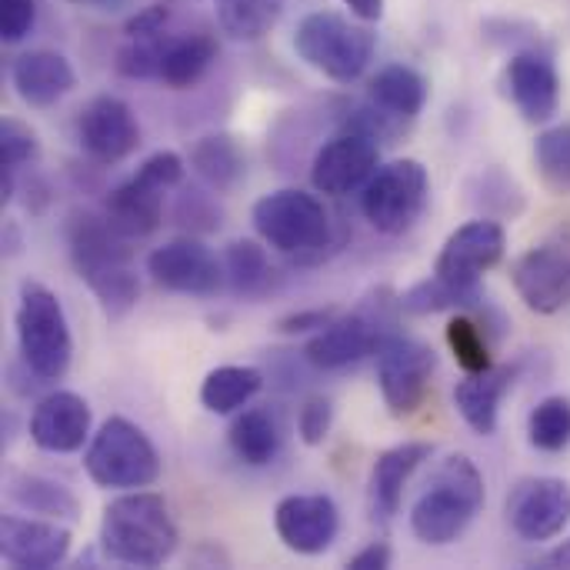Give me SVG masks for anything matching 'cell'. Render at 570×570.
Masks as SVG:
<instances>
[{"mask_svg":"<svg viewBox=\"0 0 570 570\" xmlns=\"http://www.w3.org/2000/svg\"><path fill=\"white\" fill-rule=\"evenodd\" d=\"M63 240L77 277L87 284L100 311L110 321H124L140 301L130 237H124L104 210L77 207L63 220Z\"/></svg>","mask_w":570,"mask_h":570,"instance_id":"obj_1","label":"cell"},{"mask_svg":"<svg viewBox=\"0 0 570 570\" xmlns=\"http://www.w3.org/2000/svg\"><path fill=\"white\" fill-rule=\"evenodd\" d=\"M180 534L170 508L154 491H124L100 521V551L114 564L160 568L177 554Z\"/></svg>","mask_w":570,"mask_h":570,"instance_id":"obj_2","label":"cell"},{"mask_svg":"<svg viewBox=\"0 0 570 570\" xmlns=\"http://www.w3.org/2000/svg\"><path fill=\"white\" fill-rule=\"evenodd\" d=\"M488 501L484 478L468 454H451L411 508V531L421 544H454Z\"/></svg>","mask_w":570,"mask_h":570,"instance_id":"obj_3","label":"cell"},{"mask_svg":"<svg viewBox=\"0 0 570 570\" xmlns=\"http://www.w3.org/2000/svg\"><path fill=\"white\" fill-rule=\"evenodd\" d=\"M397 314H401V294H394L391 287H374L354 311L337 314L327 327H321L307 341L304 361L327 374L347 371L364 357L377 354L384 341L397 334Z\"/></svg>","mask_w":570,"mask_h":570,"instance_id":"obj_4","label":"cell"},{"mask_svg":"<svg viewBox=\"0 0 570 570\" xmlns=\"http://www.w3.org/2000/svg\"><path fill=\"white\" fill-rule=\"evenodd\" d=\"M250 220L267 247L284 257H294L297 264H321L324 247H331L334 234L327 207L301 187H281L264 194L254 204Z\"/></svg>","mask_w":570,"mask_h":570,"instance_id":"obj_5","label":"cell"},{"mask_svg":"<svg viewBox=\"0 0 570 570\" xmlns=\"http://www.w3.org/2000/svg\"><path fill=\"white\" fill-rule=\"evenodd\" d=\"M13 324L23 367L40 384L63 381L73 361V337L60 297L40 281H23Z\"/></svg>","mask_w":570,"mask_h":570,"instance_id":"obj_6","label":"cell"},{"mask_svg":"<svg viewBox=\"0 0 570 570\" xmlns=\"http://www.w3.org/2000/svg\"><path fill=\"white\" fill-rule=\"evenodd\" d=\"M297 57L334 83H354L374 60L377 33L334 10L307 13L294 30Z\"/></svg>","mask_w":570,"mask_h":570,"instance_id":"obj_7","label":"cell"},{"mask_svg":"<svg viewBox=\"0 0 570 570\" xmlns=\"http://www.w3.org/2000/svg\"><path fill=\"white\" fill-rule=\"evenodd\" d=\"M83 471L97 488L140 491L160 478V454L134 421L107 417L83 451Z\"/></svg>","mask_w":570,"mask_h":570,"instance_id":"obj_8","label":"cell"},{"mask_svg":"<svg viewBox=\"0 0 570 570\" xmlns=\"http://www.w3.org/2000/svg\"><path fill=\"white\" fill-rule=\"evenodd\" d=\"M431 197V174L421 160L401 157L384 167L367 180L361 190V214L364 220L387 237H397L417 224Z\"/></svg>","mask_w":570,"mask_h":570,"instance_id":"obj_9","label":"cell"},{"mask_svg":"<svg viewBox=\"0 0 570 570\" xmlns=\"http://www.w3.org/2000/svg\"><path fill=\"white\" fill-rule=\"evenodd\" d=\"M377 134L367 130L364 124L344 117L341 130L334 137H327L314 160H311V184L321 194L331 197H347L367 187V180L377 174L381 167V147H377Z\"/></svg>","mask_w":570,"mask_h":570,"instance_id":"obj_10","label":"cell"},{"mask_svg":"<svg viewBox=\"0 0 570 570\" xmlns=\"http://www.w3.org/2000/svg\"><path fill=\"white\" fill-rule=\"evenodd\" d=\"M434 371H438V354L431 344L404 334L384 341V347L377 351V387L387 411L394 417H411L424 404Z\"/></svg>","mask_w":570,"mask_h":570,"instance_id":"obj_11","label":"cell"},{"mask_svg":"<svg viewBox=\"0 0 570 570\" xmlns=\"http://www.w3.org/2000/svg\"><path fill=\"white\" fill-rule=\"evenodd\" d=\"M511 281L518 297L534 314H558L570 304V230H558L524 250L514 267Z\"/></svg>","mask_w":570,"mask_h":570,"instance_id":"obj_12","label":"cell"},{"mask_svg":"<svg viewBox=\"0 0 570 570\" xmlns=\"http://www.w3.org/2000/svg\"><path fill=\"white\" fill-rule=\"evenodd\" d=\"M504 250H508V234L501 220L478 217L458 227L444 240L434 261V274L461 291H481V277L504 261Z\"/></svg>","mask_w":570,"mask_h":570,"instance_id":"obj_13","label":"cell"},{"mask_svg":"<svg viewBox=\"0 0 570 570\" xmlns=\"http://www.w3.org/2000/svg\"><path fill=\"white\" fill-rule=\"evenodd\" d=\"M147 274L157 287L184 297H214L227 284L224 261H217V254L190 234L154 247L147 257Z\"/></svg>","mask_w":570,"mask_h":570,"instance_id":"obj_14","label":"cell"},{"mask_svg":"<svg viewBox=\"0 0 570 570\" xmlns=\"http://www.w3.org/2000/svg\"><path fill=\"white\" fill-rule=\"evenodd\" d=\"M77 144L100 167L127 160L140 147V124L130 104L114 94L87 100L77 114Z\"/></svg>","mask_w":570,"mask_h":570,"instance_id":"obj_15","label":"cell"},{"mask_svg":"<svg viewBox=\"0 0 570 570\" xmlns=\"http://www.w3.org/2000/svg\"><path fill=\"white\" fill-rule=\"evenodd\" d=\"M508 524L521 541L544 544L570 524V484L564 478H524L508 494Z\"/></svg>","mask_w":570,"mask_h":570,"instance_id":"obj_16","label":"cell"},{"mask_svg":"<svg viewBox=\"0 0 570 570\" xmlns=\"http://www.w3.org/2000/svg\"><path fill=\"white\" fill-rule=\"evenodd\" d=\"M274 531L294 554L317 558L341 534V511L327 494H287L274 508Z\"/></svg>","mask_w":570,"mask_h":570,"instance_id":"obj_17","label":"cell"},{"mask_svg":"<svg viewBox=\"0 0 570 570\" xmlns=\"http://www.w3.org/2000/svg\"><path fill=\"white\" fill-rule=\"evenodd\" d=\"M70 554V531L60 521L23 514L0 518V558L17 570L60 568Z\"/></svg>","mask_w":570,"mask_h":570,"instance_id":"obj_18","label":"cell"},{"mask_svg":"<svg viewBox=\"0 0 570 570\" xmlns=\"http://www.w3.org/2000/svg\"><path fill=\"white\" fill-rule=\"evenodd\" d=\"M27 434L47 454H77L94 438L90 434V404L73 391H53L37 401Z\"/></svg>","mask_w":570,"mask_h":570,"instance_id":"obj_19","label":"cell"},{"mask_svg":"<svg viewBox=\"0 0 570 570\" xmlns=\"http://www.w3.org/2000/svg\"><path fill=\"white\" fill-rule=\"evenodd\" d=\"M504 80H508L514 107L524 114V120L548 124L561 110V73L544 50H538V47L518 50L508 60Z\"/></svg>","mask_w":570,"mask_h":570,"instance_id":"obj_20","label":"cell"},{"mask_svg":"<svg viewBox=\"0 0 570 570\" xmlns=\"http://www.w3.org/2000/svg\"><path fill=\"white\" fill-rule=\"evenodd\" d=\"M170 187H164L160 180H154L150 174H144L140 167L120 180L107 200H104V214L107 220L130 240L137 237H150L160 224H164V200H167Z\"/></svg>","mask_w":570,"mask_h":570,"instance_id":"obj_21","label":"cell"},{"mask_svg":"<svg viewBox=\"0 0 570 570\" xmlns=\"http://www.w3.org/2000/svg\"><path fill=\"white\" fill-rule=\"evenodd\" d=\"M10 83H13V94L27 107L47 110V107L60 104L77 87V73H73L70 60L57 50H27V53L13 57Z\"/></svg>","mask_w":570,"mask_h":570,"instance_id":"obj_22","label":"cell"},{"mask_svg":"<svg viewBox=\"0 0 570 570\" xmlns=\"http://www.w3.org/2000/svg\"><path fill=\"white\" fill-rule=\"evenodd\" d=\"M434 444L428 441H404L391 451H384L371 468V511L377 521H391L401 511L404 488L417 474L424 461H431Z\"/></svg>","mask_w":570,"mask_h":570,"instance_id":"obj_23","label":"cell"},{"mask_svg":"<svg viewBox=\"0 0 570 570\" xmlns=\"http://www.w3.org/2000/svg\"><path fill=\"white\" fill-rule=\"evenodd\" d=\"M518 367H488L481 374H468L458 387H454V407L458 414L464 417V424L481 434V438H491L498 431V421H501V401L504 394L514 387L518 381Z\"/></svg>","mask_w":570,"mask_h":570,"instance_id":"obj_24","label":"cell"},{"mask_svg":"<svg viewBox=\"0 0 570 570\" xmlns=\"http://www.w3.org/2000/svg\"><path fill=\"white\" fill-rule=\"evenodd\" d=\"M367 104L391 124H411L428 104V80L407 63H387L367 87Z\"/></svg>","mask_w":570,"mask_h":570,"instance_id":"obj_25","label":"cell"},{"mask_svg":"<svg viewBox=\"0 0 570 570\" xmlns=\"http://www.w3.org/2000/svg\"><path fill=\"white\" fill-rule=\"evenodd\" d=\"M217 60V40L204 30L170 33L160 57V83L170 90L197 87Z\"/></svg>","mask_w":570,"mask_h":570,"instance_id":"obj_26","label":"cell"},{"mask_svg":"<svg viewBox=\"0 0 570 570\" xmlns=\"http://www.w3.org/2000/svg\"><path fill=\"white\" fill-rule=\"evenodd\" d=\"M190 167L210 190L230 194L247 174V157L230 134H204L190 147Z\"/></svg>","mask_w":570,"mask_h":570,"instance_id":"obj_27","label":"cell"},{"mask_svg":"<svg viewBox=\"0 0 570 570\" xmlns=\"http://www.w3.org/2000/svg\"><path fill=\"white\" fill-rule=\"evenodd\" d=\"M7 498L20 511L37 514V518H50L60 524H73L80 518V504L70 494V488H63L60 481L43 478V474H13L7 481Z\"/></svg>","mask_w":570,"mask_h":570,"instance_id":"obj_28","label":"cell"},{"mask_svg":"<svg viewBox=\"0 0 570 570\" xmlns=\"http://www.w3.org/2000/svg\"><path fill=\"white\" fill-rule=\"evenodd\" d=\"M227 444L237 454V461H244L250 468H267L281 454L284 434H281L277 417L267 407H250L234 417V424L227 431Z\"/></svg>","mask_w":570,"mask_h":570,"instance_id":"obj_29","label":"cell"},{"mask_svg":"<svg viewBox=\"0 0 570 570\" xmlns=\"http://www.w3.org/2000/svg\"><path fill=\"white\" fill-rule=\"evenodd\" d=\"M264 387V374L257 367H244V364H224V367H214L204 384H200V404L217 414V417H227V414H240Z\"/></svg>","mask_w":570,"mask_h":570,"instance_id":"obj_30","label":"cell"},{"mask_svg":"<svg viewBox=\"0 0 570 570\" xmlns=\"http://www.w3.org/2000/svg\"><path fill=\"white\" fill-rule=\"evenodd\" d=\"M468 200L481 210V217L494 220H514L528 207L524 187L504 170V167H484L468 180Z\"/></svg>","mask_w":570,"mask_h":570,"instance_id":"obj_31","label":"cell"},{"mask_svg":"<svg viewBox=\"0 0 570 570\" xmlns=\"http://www.w3.org/2000/svg\"><path fill=\"white\" fill-rule=\"evenodd\" d=\"M224 277H227L230 294L254 301V297H264L271 291L277 271L257 240H234L224 254Z\"/></svg>","mask_w":570,"mask_h":570,"instance_id":"obj_32","label":"cell"},{"mask_svg":"<svg viewBox=\"0 0 570 570\" xmlns=\"http://www.w3.org/2000/svg\"><path fill=\"white\" fill-rule=\"evenodd\" d=\"M471 307H488L481 291H461L438 274L411 284L401 294V311L411 317H428V314H444V311H471Z\"/></svg>","mask_w":570,"mask_h":570,"instance_id":"obj_33","label":"cell"},{"mask_svg":"<svg viewBox=\"0 0 570 570\" xmlns=\"http://www.w3.org/2000/svg\"><path fill=\"white\" fill-rule=\"evenodd\" d=\"M284 13V0H217V23L230 40H261Z\"/></svg>","mask_w":570,"mask_h":570,"instance_id":"obj_34","label":"cell"},{"mask_svg":"<svg viewBox=\"0 0 570 570\" xmlns=\"http://www.w3.org/2000/svg\"><path fill=\"white\" fill-rule=\"evenodd\" d=\"M40 154V140L37 134L13 117L0 120V167H3V184H0V197L3 204L17 194V170L27 167L30 160H37Z\"/></svg>","mask_w":570,"mask_h":570,"instance_id":"obj_35","label":"cell"},{"mask_svg":"<svg viewBox=\"0 0 570 570\" xmlns=\"http://www.w3.org/2000/svg\"><path fill=\"white\" fill-rule=\"evenodd\" d=\"M528 438L544 454H561L570 448V401L554 394L544 397L528 417Z\"/></svg>","mask_w":570,"mask_h":570,"instance_id":"obj_36","label":"cell"},{"mask_svg":"<svg viewBox=\"0 0 570 570\" xmlns=\"http://www.w3.org/2000/svg\"><path fill=\"white\" fill-rule=\"evenodd\" d=\"M444 337H448V347H451L454 361H458L468 374H481V371L494 367L488 327H481L474 317H468V314L451 317Z\"/></svg>","mask_w":570,"mask_h":570,"instance_id":"obj_37","label":"cell"},{"mask_svg":"<svg viewBox=\"0 0 570 570\" xmlns=\"http://www.w3.org/2000/svg\"><path fill=\"white\" fill-rule=\"evenodd\" d=\"M167 37L170 30L157 37H124V43L114 53L117 73L127 80H160V57H164Z\"/></svg>","mask_w":570,"mask_h":570,"instance_id":"obj_38","label":"cell"},{"mask_svg":"<svg viewBox=\"0 0 570 570\" xmlns=\"http://www.w3.org/2000/svg\"><path fill=\"white\" fill-rule=\"evenodd\" d=\"M534 157L551 187L570 190V124L548 127L534 144Z\"/></svg>","mask_w":570,"mask_h":570,"instance_id":"obj_39","label":"cell"},{"mask_svg":"<svg viewBox=\"0 0 570 570\" xmlns=\"http://www.w3.org/2000/svg\"><path fill=\"white\" fill-rule=\"evenodd\" d=\"M217 194V190H214ZM214 194H207L204 187H184L180 190V197H177V204H174V220L180 224V227H187V230H194V234H210V230H217L224 220V210H220V204L214 200Z\"/></svg>","mask_w":570,"mask_h":570,"instance_id":"obj_40","label":"cell"},{"mask_svg":"<svg viewBox=\"0 0 570 570\" xmlns=\"http://www.w3.org/2000/svg\"><path fill=\"white\" fill-rule=\"evenodd\" d=\"M334 428V404L327 397H307L297 414V434L307 448H321Z\"/></svg>","mask_w":570,"mask_h":570,"instance_id":"obj_41","label":"cell"},{"mask_svg":"<svg viewBox=\"0 0 570 570\" xmlns=\"http://www.w3.org/2000/svg\"><path fill=\"white\" fill-rule=\"evenodd\" d=\"M37 23V0H0V37L20 43Z\"/></svg>","mask_w":570,"mask_h":570,"instance_id":"obj_42","label":"cell"},{"mask_svg":"<svg viewBox=\"0 0 570 570\" xmlns=\"http://www.w3.org/2000/svg\"><path fill=\"white\" fill-rule=\"evenodd\" d=\"M170 7L167 3H150L144 10H137L134 17H127L124 23V37H157L170 30Z\"/></svg>","mask_w":570,"mask_h":570,"instance_id":"obj_43","label":"cell"},{"mask_svg":"<svg viewBox=\"0 0 570 570\" xmlns=\"http://www.w3.org/2000/svg\"><path fill=\"white\" fill-rule=\"evenodd\" d=\"M337 317V307H307V311H294V314H284L277 321V331L281 334H307V331H321L327 327L331 321Z\"/></svg>","mask_w":570,"mask_h":570,"instance_id":"obj_44","label":"cell"},{"mask_svg":"<svg viewBox=\"0 0 570 570\" xmlns=\"http://www.w3.org/2000/svg\"><path fill=\"white\" fill-rule=\"evenodd\" d=\"M391 561H394V551H391V544L387 541H374V544H367L364 551H357L354 558H351V570H387L391 568Z\"/></svg>","mask_w":570,"mask_h":570,"instance_id":"obj_45","label":"cell"},{"mask_svg":"<svg viewBox=\"0 0 570 570\" xmlns=\"http://www.w3.org/2000/svg\"><path fill=\"white\" fill-rule=\"evenodd\" d=\"M341 3L364 23H374L384 17V0H341Z\"/></svg>","mask_w":570,"mask_h":570,"instance_id":"obj_46","label":"cell"},{"mask_svg":"<svg viewBox=\"0 0 570 570\" xmlns=\"http://www.w3.org/2000/svg\"><path fill=\"white\" fill-rule=\"evenodd\" d=\"M541 568H568L570 570V538L568 541H561L558 548H551L544 558H541Z\"/></svg>","mask_w":570,"mask_h":570,"instance_id":"obj_47","label":"cell"},{"mask_svg":"<svg viewBox=\"0 0 570 570\" xmlns=\"http://www.w3.org/2000/svg\"><path fill=\"white\" fill-rule=\"evenodd\" d=\"M67 3L90 7V10H117V7H124V0H67Z\"/></svg>","mask_w":570,"mask_h":570,"instance_id":"obj_48","label":"cell"}]
</instances>
